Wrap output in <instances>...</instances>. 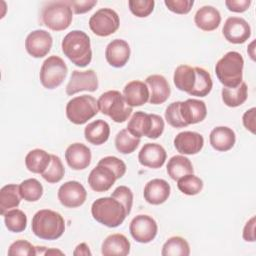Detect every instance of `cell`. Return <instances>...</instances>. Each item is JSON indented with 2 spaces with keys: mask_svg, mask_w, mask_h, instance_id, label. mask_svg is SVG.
Wrapping results in <instances>:
<instances>
[{
  "mask_svg": "<svg viewBox=\"0 0 256 256\" xmlns=\"http://www.w3.org/2000/svg\"><path fill=\"white\" fill-rule=\"evenodd\" d=\"M129 231L134 240L145 244L154 240L158 232V226L151 216L140 214L131 220Z\"/></svg>",
  "mask_w": 256,
  "mask_h": 256,
  "instance_id": "11",
  "label": "cell"
},
{
  "mask_svg": "<svg viewBox=\"0 0 256 256\" xmlns=\"http://www.w3.org/2000/svg\"><path fill=\"white\" fill-rule=\"evenodd\" d=\"M243 239L246 242L255 241V216L251 217L245 224L243 228Z\"/></svg>",
  "mask_w": 256,
  "mask_h": 256,
  "instance_id": "50",
  "label": "cell"
},
{
  "mask_svg": "<svg viewBox=\"0 0 256 256\" xmlns=\"http://www.w3.org/2000/svg\"><path fill=\"white\" fill-rule=\"evenodd\" d=\"M53 254H60V255H63L64 253L60 250H57V249H46L45 251V254L44 255H53Z\"/></svg>",
  "mask_w": 256,
  "mask_h": 256,
  "instance_id": "53",
  "label": "cell"
},
{
  "mask_svg": "<svg viewBox=\"0 0 256 256\" xmlns=\"http://www.w3.org/2000/svg\"><path fill=\"white\" fill-rule=\"evenodd\" d=\"M180 115L187 126L202 122L207 115L206 104L204 101L198 99H187L185 101H181Z\"/></svg>",
  "mask_w": 256,
  "mask_h": 256,
  "instance_id": "22",
  "label": "cell"
},
{
  "mask_svg": "<svg viewBox=\"0 0 256 256\" xmlns=\"http://www.w3.org/2000/svg\"><path fill=\"white\" fill-rule=\"evenodd\" d=\"M194 22L196 26L203 31H213L220 25L221 15L215 7L205 5L195 13Z\"/></svg>",
  "mask_w": 256,
  "mask_h": 256,
  "instance_id": "27",
  "label": "cell"
},
{
  "mask_svg": "<svg viewBox=\"0 0 256 256\" xmlns=\"http://www.w3.org/2000/svg\"><path fill=\"white\" fill-rule=\"evenodd\" d=\"M19 192L25 201L36 202L43 195V186L37 179L29 178L20 183Z\"/></svg>",
  "mask_w": 256,
  "mask_h": 256,
  "instance_id": "35",
  "label": "cell"
},
{
  "mask_svg": "<svg viewBox=\"0 0 256 256\" xmlns=\"http://www.w3.org/2000/svg\"><path fill=\"white\" fill-rule=\"evenodd\" d=\"M196 71V84L190 95L197 97L207 96L213 87V81L209 72L201 67H195Z\"/></svg>",
  "mask_w": 256,
  "mask_h": 256,
  "instance_id": "38",
  "label": "cell"
},
{
  "mask_svg": "<svg viewBox=\"0 0 256 256\" xmlns=\"http://www.w3.org/2000/svg\"><path fill=\"white\" fill-rule=\"evenodd\" d=\"M91 214L97 222L109 228L118 227L127 216L123 204L113 197L95 200L91 206Z\"/></svg>",
  "mask_w": 256,
  "mask_h": 256,
  "instance_id": "3",
  "label": "cell"
},
{
  "mask_svg": "<svg viewBox=\"0 0 256 256\" xmlns=\"http://www.w3.org/2000/svg\"><path fill=\"white\" fill-rule=\"evenodd\" d=\"M97 103L99 110L116 123L125 122L132 113V107L126 103L124 96L117 90L104 92L100 95Z\"/></svg>",
  "mask_w": 256,
  "mask_h": 256,
  "instance_id": "6",
  "label": "cell"
},
{
  "mask_svg": "<svg viewBox=\"0 0 256 256\" xmlns=\"http://www.w3.org/2000/svg\"><path fill=\"white\" fill-rule=\"evenodd\" d=\"M123 96L130 107L142 106L149 100V89L146 83L140 80H133L125 85Z\"/></svg>",
  "mask_w": 256,
  "mask_h": 256,
  "instance_id": "24",
  "label": "cell"
},
{
  "mask_svg": "<svg viewBox=\"0 0 256 256\" xmlns=\"http://www.w3.org/2000/svg\"><path fill=\"white\" fill-rule=\"evenodd\" d=\"M9 256H34L37 255L36 247L26 240H17L13 242L8 249Z\"/></svg>",
  "mask_w": 256,
  "mask_h": 256,
  "instance_id": "43",
  "label": "cell"
},
{
  "mask_svg": "<svg viewBox=\"0 0 256 256\" xmlns=\"http://www.w3.org/2000/svg\"><path fill=\"white\" fill-rule=\"evenodd\" d=\"M41 18L43 24L53 31L67 29L73 19L72 8L67 1L48 2L42 9Z\"/></svg>",
  "mask_w": 256,
  "mask_h": 256,
  "instance_id": "7",
  "label": "cell"
},
{
  "mask_svg": "<svg viewBox=\"0 0 256 256\" xmlns=\"http://www.w3.org/2000/svg\"><path fill=\"white\" fill-rule=\"evenodd\" d=\"M84 136L89 143L93 145H102L110 136V126L102 119L95 120L85 127Z\"/></svg>",
  "mask_w": 256,
  "mask_h": 256,
  "instance_id": "29",
  "label": "cell"
},
{
  "mask_svg": "<svg viewBox=\"0 0 256 256\" xmlns=\"http://www.w3.org/2000/svg\"><path fill=\"white\" fill-rule=\"evenodd\" d=\"M98 88V78L93 69L86 71L74 70L66 86V94L72 96L81 91L94 92Z\"/></svg>",
  "mask_w": 256,
  "mask_h": 256,
  "instance_id": "13",
  "label": "cell"
},
{
  "mask_svg": "<svg viewBox=\"0 0 256 256\" xmlns=\"http://www.w3.org/2000/svg\"><path fill=\"white\" fill-rule=\"evenodd\" d=\"M64 174L65 169L61 159L58 156L51 154V163L48 168L41 174L43 179L48 183H58L62 180Z\"/></svg>",
  "mask_w": 256,
  "mask_h": 256,
  "instance_id": "40",
  "label": "cell"
},
{
  "mask_svg": "<svg viewBox=\"0 0 256 256\" xmlns=\"http://www.w3.org/2000/svg\"><path fill=\"white\" fill-rule=\"evenodd\" d=\"M140 144V138L130 134L127 129L120 130L115 137V147L122 154H130L136 150Z\"/></svg>",
  "mask_w": 256,
  "mask_h": 256,
  "instance_id": "37",
  "label": "cell"
},
{
  "mask_svg": "<svg viewBox=\"0 0 256 256\" xmlns=\"http://www.w3.org/2000/svg\"><path fill=\"white\" fill-rule=\"evenodd\" d=\"M57 196L64 207L77 208L86 201L87 192L80 182L72 180L65 182L59 187Z\"/></svg>",
  "mask_w": 256,
  "mask_h": 256,
  "instance_id": "12",
  "label": "cell"
},
{
  "mask_svg": "<svg viewBox=\"0 0 256 256\" xmlns=\"http://www.w3.org/2000/svg\"><path fill=\"white\" fill-rule=\"evenodd\" d=\"M171 187L164 179L155 178L147 182L144 187L143 196L147 203L151 205H160L170 196Z\"/></svg>",
  "mask_w": 256,
  "mask_h": 256,
  "instance_id": "23",
  "label": "cell"
},
{
  "mask_svg": "<svg viewBox=\"0 0 256 256\" xmlns=\"http://www.w3.org/2000/svg\"><path fill=\"white\" fill-rule=\"evenodd\" d=\"M99 112L97 100L91 95H81L72 98L66 105V116L70 122L82 125Z\"/></svg>",
  "mask_w": 256,
  "mask_h": 256,
  "instance_id": "8",
  "label": "cell"
},
{
  "mask_svg": "<svg viewBox=\"0 0 256 256\" xmlns=\"http://www.w3.org/2000/svg\"><path fill=\"white\" fill-rule=\"evenodd\" d=\"M117 180L114 172L107 166L97 164L88 176V184L93 191L106 192L108 191Z\"/></svg>",
  "mask_w": 256,
  "mask_h": 256,
  "instance_id": "18",
  "label": "cell"
},
{
  "mask_svg": "<svg viewBox=\"0 0 256 256\" xmlns=\"http://www.w3.org/2000/svg\"><path fill=\"white\" fill-rule=\"evenodd\" d=\"M91 150L83 143H73L65 151V160L73 170H83L91 163Z\"/></svg>",
  "mask_w": 256,
  "mask_h": 256,
  "instance_id": "20",
  "label": "cell"
},
{
  "mask_svg": "<svg viewBox=\"0 0 256 256\" xmlns=\"http://www.w3.org/2000/svg\"><path fill=\"white\" fill-rule=\"evenodd\" d=\"M53 44L52 36L46 30L38 29L30 32L25 40V48L27 53L34 58H42L46 56Z\"/></svg>",
  "mask_w": 256,
  "mask_h": 256,
  "instance_id": "14",
  "label": "cell"
},
{
  "mask_svg": "<svg viewBox=\"0 0 256 256\" xmlns=\"http://www.w3.org/2000/svg\"><path fill=\"white\" fill-rule=\"evenodd\" d=\"M119 26V16L117 12L111 8H101L89 19V27L91 31L100 37H107L115 33Z\"/></svg>",
  "mask_w": 256,
  "mask_h": 256,
  "instance_id": "10",
  "label": "cell"
},
{
  "mask_svg": "<svg viewBox=\"0 0 256 256\" xmlns=\"http://www.w3.org/2000/svg\"><path fill=\"white\" fill-rule=\"evenodd\" d=\"M128 6L132 14L143 18L149 16L153 12L155 2L154 0H129Z\"/></svg>",
  "mask_w": 256,
  "mask_h": 256,
  "instance_id": "41",
  "label": "cell"
},
{
  "mask_svg": "<svg viewBox=\"0 0 256 256\" xmlns=\"http://www.w3.org/2000/svg\"><path fill=\"white\" fill-rule=\"evenodd\" d=\"M177 187L183 194L194 196L203 189V181L194 174H188L177 180Z\"/></svg>",
  "mask_w": 256,
  "mask_h": 256,
  "instance_id": "39",
  "label": "cell"
},
{
  "mask_svg": "<svg viewBox=\"0 0 256 256\" xmlns=\"http://www.w3.org/2000/svg\"><path fill=\"white\" fill-rule=\"evenodd\" d=\"M111 197L115 198L116 200H118L119 202H121L126 210L127 215L130 214L131 212V208L133 205V193L131 191V189L127 186L121 185L118 186L111 194Z\"/></svg>",
  "mask_w": 256,
  "mask_h": 256,
  "instance_id": "44",
  "label": "cell"
},
{
  "mask_svg": "<svg viewBox=\"0 0 256 256\" xmlns=\"http://www.w3.org/2000/svg\"><path fill=\"white\" fill-rule=\"evenodd\" d=\"M166 169L168 176L175 181L185 175L193 174L194 172L191 161L183 155H175L171 157L167 163Z\"/></svg>",
  "mask_w": 256,
  "mask_h": 256,
  "instance_id": "31",
  "label": "cell"
},
{
  "mask_svg": "<svg viewBox=\"0 0 256 256\" xmlns=\"http://www.w3.org/2000/svg\"><path fill=\"white\" fill-rule=\"evenodd\" d=\"M98 164L104 165V166H107L108 168H110L116 175L117 179H120L126 173V164L121 159H119L115 156L103 157L99 160Z\"/></svg>",
  "mask_w": 256,
  "mask_h": 256,
  "instance_id": "45",
  "label": "cell"
},
{
  "mask_svg": "<svg viewBox=\"0 0 256 256\" xmlns=\"http://www.w3.org/2000/svg\"><path fill=\"white\" fill-rule=\"evenodd\" d=\"M166 157L167 153L160 144L147 143L141 148L138 154V161L144 167L158 169L163 166Z\"/></svg>",
  "mask_w": 256,
  "mask_h": 256,
  "instance_id": "19",
  "label": "cell"
},
{
  "mask_svg": "<svg viewBox=\"0 0 256 256\" xmlns=\"http://www.w3.org/2000/svg\"><path fill=\"white\" fill-rule=\"evenodd\" d=\"M61 48L64 55L78 67H86L92 60L90 38L81 30H73L66 34Z\"/></svg>",
  "mask_w": 256,
  "mask_h": 256,
  "instance_id": "1",
  "label": "cell"
},
{
  "mask_svg": "<svg viewBox=\"0 0 256 256\" xmlns=\"http://www.w3.org/2000/svg\"><path fill=\"white\" fill-rule=\"evenodd\" d=\"M209 141L216 151L225 152L234 146L236 135L231 128L227 126H218L213 128L210 132Z\"/></svg>",
  "mask_w": 256,
  "mask_h": 256,
  "instance_id": "26",
  "label": "cell"
},
{
  "mask_svg": "<svg viewBox=\"0 0 256 256\" xmlns=\"http://www.w3.org/2000/svg\"><path fill=\"white\" fill-rule=\"evenodd\" d=\"M244 59L237 51L227 52L215 65V73L224 87H237L243 78Z\"/></svg>",
  "mask_w": 256,
  "mask_h": 256,
  "instance_id": "4",
  "label": "cell"
},
{
  "mask_svg": "<svg viewBox=\"0 0 256 256\" xmlns=\"http://www.w3.org/2000/svg\"><path fill=\"white\" fill-rule=\"evenodd\" d=\"M33 234L43 240H56L65 231V220L62 215L50 209L37 211L31 223Z\"/></svg>",
  "mask_w": 256,
  "mask_h": 256,
  "instance_id": "2",
  "label": "cell"
},
{
  "mask_svg": "<svg viewBox=\"0 0 256 256\" xmlns=\"http://www.w3.org/2000/svg\"><path fill=\"white\" fill-rule=\"evenodd\" d=\"M51 163V154L43 149H33L25 157L26 168L35 174H42Z\"/></svg>",
  "mask_w": 256,
  "mask_h": 256,
  "instance_id": "30",
  "label": "cell"
},
{
  "mask_svg": "<svg viewBox=\"0 0 256 256\" xmlns=\"http://www.w3.org/2000/svg\"><path fill=\"white\" fill-rule=\"evenodd\" d=\"M225 39L232 44H242L251 36V27L248 22L241 17H229L222 28Z\"/></svg>",
  "mask_w": 256,
  "mask_h": 256,
  "instance_id": "15",
  "label": "cell"
},
{
  "mask_svg": "<svg viewBox=\"0 0 256 256\" xmlns=\"http://www.w3.org/2000/svg\"><path fill=\"white\" fill-rule=\"evenodd\" d=\"M101 253L104 256H126L130 253V242L123 234H111L102 242Z\"/></svg>",
  "mask_w": 256,
  "mask_h": 256,
  "instance_id": "25",
  "label": "cell"
},
{
  "mask_svg": "<svg viewBox=\"0 0 256 256\" xmlns=\"http://www.w3.org/2000/svg\"><path fill=\"white\" fill-rule=\"evenodd\" d=\"M222 101L228 107H238L242 105L248 97V87L245 82H241L237 87H223L221 90Z\"/></svg>",
  "mask_w": 256,
  "mask_h": 256,
  "instance_id": "33",
  "label": "cell"
},
{
  "mask_svg": "<svg viewBox=\"0 0 256 256\" xmlns=\"http://www.w3.org/2000/svg\"><path fill=\"white\" fill-rule=\"evenodd\" d=\"M67 2L75 14L86 13L97 4V0H69Z\"/></svg>",
  "mask_w": 256,
  "mask_h": 256,
  "instance_id": "47",
  "label": "cell"
},
{
  "mask_svg": "<svg viewBox=\"0 0 256 256\" xmlns=\"http://www.w3.org/2000/svg\"><path fill=\"white\" fill-rule=\"evenodd\" d=\"M164 128L165 124L161 116L137 111L132 115L126 129L137 138L146 136L150 139H157L162 135Z\"/></svg>",
  "mask_w": 256,
  "mask_h": 256,
  "instance_id": "5",
  "label": "cell"
},
{
  "mask_svg": "<svg viewBox=\"0 0 256 256\" xmlns=\"http://www.w3.org/2000/svg\"><path fill=\"white\" fill-rule=\"evenodd\" d=\"M149 89L148 102L153 105L164 103L170 96L171 89L166 78L159 74H153L145 79Z\"/></svg>",
  "mask_w": 256,
  "mask_h": 256,
  "instance_id": "17",
  "label": "cell"
},
{
  "mask_svg": "<svg viewBox=\"0 0 256 256\" xmlns=\"http://www.w3.org/2000/svg\"><path fill=\"white\" fill-rule=\"evenodd\" d=\"M204 145L203 136L194 131H183L174 138L176 150L184 155H194L201 151Z\"/></svg>",
  "mask_w": 256,
  "mask_h": 256,
  "instance_id": "16",
  "label": "cell"
},
{
  "mask_svg": "<svg viewBox=\"0 0 256 256\" xmlns=\"http://www.w3.org/2000/svg\"><path fill=\"white\" fill-rule=\"evenodd\" d=\"M225 5L229 11L242 13L251 5V0H226Z\"/></svg>",
  "mask_w": 256,
  "mask_h": 256,
  "instance_id": "48",
  "label": "cell"
},
{
  "mask_svg": "<svg viewBox=\"0 0 256 256\" xmlns=\"http://www.w3.org/2000/svg\"><path fill=\"white\" fill-rule=\"evenodd\" d=\"M130 46L123 39L112 40L105 49V58L109 65L121 68L126 65L130 58Z\"/></svg>",
  "mask_w": 256,
  "mask_h": 256,
  "instance_id": "21",
  "label": "cell"
},
{
  "mask_svg": "<svg viewBox=\"0 0 256 256\" xmlns=\"http://www.w3.org/2000/svg\"><path fill=\"white\" fill-rule=\"evenodd\" d=\"M21 201L19 186L16 184H7L0 190V213L4 215L7 211L17 208Z\"/></svg>",
  "mask_w": 256,
  "mask_h": 256,
  "instance_id": "32",
  "label": "cell"
},
{
  "mask_svg": "<svg viewBox=\"0 0 256 256\" xmlns=\"http://www.w3.org/2000/svg\"><path fill=\"white\" fill-rule=\"evenodd\" d=\"M4 223L10 232L19 233L27 227V216L20 209H11L4 215Z\"/></svg>",
  "mask_w": 256,
  "mask_h": 256,
  "instance_id": "36",
  "label": "cell"
},
{
  "mask_svg": "<svg viewBox=\"0 0 256 256\" xmlns=\"http://www.w3.org/2000/svg\"><path fill=\"white\" fill-rule=\"evenodd\" d=\"M254 45H255V41H252L251 42V44L249 45V47H248V50H247V52H248V54L250 55V57H251V59L254 61L255 60V53H254Z\"/></svg>",
  "mask_w": 256,
  "mask_h": 256,
  "instance_id": "52",
  "label": "cell"
},
{
  "mask_svg": "<svg viewBox=\"0 0 256 256\" xmlns=\"http://www.w3.org/2000/svg\"><path fill=\"white\" fill-rule=\"evenodd\" d=\"M173 82L177 89L190 95L196 84L195 67H191L189 65H179L174 71Z\"/></svg>",
  "mask_w": 256,
  "mask_h": 256,
  "instance_id": "28",
  "label": "cell"
},
{
  "mask_svg": "<svg viewBox=\"0 0 256 256\" xmlns=\"http://www.w3.org/2000/svg\"><path fill=\"white\" fill-rule=\"evenodd\" d=\"M165 6L171 12L176 14H187L190 12L194 1L193 0H165Z\"/></svg>",
  "mask_w": 256,
  "mask_h": 256,
  "instance_id": "46",
  "label": "cell"
},
{
  "mask_svg": "<svg viewBox=\"0 0 256 256\" xmlns=\"http://www.w3.org/2000/svg\"><path fill=\"white\" fill-rule=\"evenodd\" d=\"M180 102L181 101L172 102L165 110V120L169 125L175 128H183L187 126L180 115Z\"/></svg>",
  "mask_w": 256,
  "mask_h": 256,
  "instance_id": "42",
  "label": "cell"
},
{
  "mask_svg": "<svg viewBox=\"0 0 256 256\" xmlns=\"http://www.w3.org/2000/svg\"><path fill=\"white\" fill-rule=\"evenodd\" d=\"M68 68L64 60L56 55L49 56L42 63L39 79L46 89H55L62 84L67 76Z\"/></svg>",
  "mask_w": 256,
  "mask_h": 256,
  "instance_id": "9",
  "label": "cell"
},
{
  "mask_svg": "<svg viewBox=\"0 0 256 256\" xmlns=\"http://www.w3.org/2000/svg\"><path fill=\"white\" fill-rule=\"evenodd\" d=\"M255 113H256V109L253 107L249 110H247L242 117V122L244 127L250 131L251 133H255V128H256V124H255Z\"/></svg>",
  "mask_w": 256,
  "mask_h": 256,
  "instance_id": "49",
  "label": "cell"
},
{
  "mask_svg": "<svg viewBox=\"0 0 256 256\" xmlns=\"http://www.w3.org/2000/svg\"><path fill=\"white\" fill-rule=\"evenodd\" d=\"M161 255L163 256H188L190 246L186 239L180 236L170 237L163 245Z\"/></svg>",
  "mask_w": 256,
  "mask_h": 256,
  "instance_id": "34",
  "label": "cell"
},
{
  "mask_svg": "<svg viewBox=\"0 0 256 256\" xmlns=\"http://www.w3.org/2000/svg\"><path fill=\"white\" fill-rule=\"evenodd\" d=\"M91 251L89 249V246L86 243H80L76 246L75 250L73 251V255L80 256V255H91Z\"/></svg>",
  "mask_w": 256,
  "mask_h": 256,
  "instance_id": "51",
  "label": "cell"
}]
</instances>
